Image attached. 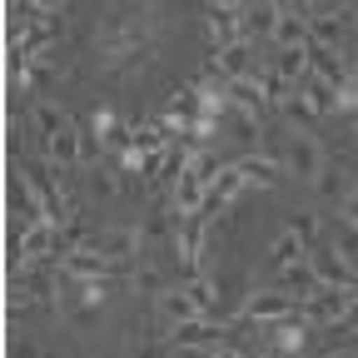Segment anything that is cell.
I'll return each instance as SVG.
<instances>
[{
	"mask_svg": "<svg viewBox=\"0 0 358 358\" xmlns=\"http://www.w3.org/2000/svg\"><path fill=\"white\" fill-rule=\"evenodd\" d=\"M25 6H30L35 15H60V6H65V0H25Z\"/></svg>",
	"mask_w": 358,
	"mask_h": 358,
	"instance_id": "obj_27",
	"label": "cell"
},
{
	"mask_svg": "<svg viewBox=\"0 0 358 358\" xmlns=\"http://www.w3.org/2000/svg\"><path fill=\"white\" fill-rule=\"evenodd\" d=\"M45 159H50L55 169H80V164H85V129H80V124L60 129L55 140L45 145Z\"/></svg>",
	"mask_w": 358,
	"mask_h": 358,
	"instance_id": "obj_11",
	"label": "cell"
},
{
	"mask_svg": "<svg viewBox=\"0 0 358 358\" xmlns=\"http://www.w3.org/2000/svg\"><path fill=\"white\" fill-rule=\"evenodd\" d=\"M279 289L289 294V299H308V294H319V274H313V264L308 259H294V264H284L279 268Z\"/></svg>",
	"mask_w": 358,
	"mask_h": 358,
	"instance_id": "obj_15",
	"label": "cell"
},
{
	"mask_svg": "<svg viewBox=\"0 0 358 358\" xmlns=\"http://www.w3.org/2000/svg\"><path fill=\"white\" fill-rule=\"evenodd\" d=\"M303 324H348L358 303H353V289H334V284H319V294H308L299 303Z\"/></svg>",
	"mask_w": 358,
	"mask_h": 358,
	"instance_id": "obj_2",
	"label": "cell"
},
{
	"mask_svg": "<svg viewBox=\"0 0 358 358\" xmlns=\"http://www.w3.org/2000/svg\"><path fill=\"white\" fill-rule=\"evenodd\" d=\"M204 35H209L214 50H224V45L244 40V20H239V10H219V6H209V10H204Z\"/></svg>",
	"mask_w": 358,
	"mask_h": 358,
	"instance_id": "obj_13",
	"label": "cell"
},
{
	"mask_svg": "<svg viewBox=\"0 0 358 358\" xmlns=\"http://www.w3.org/2000/svg\"><path fill=\"white\" fill-rule=\"evenodd\" d=\"M313 45H324V50H343L353 40V10H329V15H313Z\"/></svg>",
	"mask_w": 358,
	"mask_h": 358,
	"instance_id": "obj_9",
	"label": "cell"
},
{
	"mask_svg": "<svg viewBox=\"0 0 358 358\" xmlns=\"http://www.w3.org/2000/svg\"><path fill=\"white\" fill-rule=\"evenodd\" d=\"M284 169H289L294 179H303V185H319V174L329 169V164H324V145L313 140L308 129H294V134H289V150H284Z\"/></svg>",
	"mask_w": 358,
	"mask_h": 358,
	"instance_id": "obj_4",
	"label": "cell"
},
{
	"mask_svg": "<svg viewBox=\"0 0 358 358\" xmlns=\"http://www.w3.org/2000/svg\"><path fill=\"white\" fill-rule=\"evenodd\" d=\"M169 343L174 348H194V353H224V348H229V329L214 324L209 313H199V319H189V324H174Z\"/></svg>",
	"mask_w": 358,
	"mask_h": 358,
	"instance_id": "obj_3",
	"label": "cell"
},
{
	"mask_svg": "<svg viewBox=\"0 0 358 358\" xmlns=\"http://www.w3.org/2000/svg\"><path fill=\"white\" fill-rule=\"evenodd\" d=\"M294 313H299V299H289L279 284L244 299V319H254V324H284V319H294Z\"/></svg>",
	"mask_w": 358,
	"mask_h": 358,
	"instance_id": "obj_6",
	"label": "cell"
},
{
	"mask_svg": "<svg viewBox=\"0 0 358 358\" xmlns=\"http://www.w3.org/2000/svg\"><path fill=\"white\" fill-rule=\"evenodd\" d=\"M239 20H244V40H274V30H279V20H284V10L274 6V0H244Z\"/></svg>",
	"mask_w": 358,
	"mask_h": 358,
	"instance_id": "obj_8",
	"label": "cell"
},
{
	"mask_svg": "<svg viewBox=\"0 0 358 358\" xmlns=\"http://www.w3.org/2000/svg\"><path fill=\"white\" fill-rule=\"evenodd\" d=\"M134 244H140V239H134L129 229H110V234H100V254H110V259H124L129 264V254H134Z\"/></svg>",
	"mask_w": 358,
	"mask_h": 358,
	"instance_id": "obj_19",
	"label": "cell"
},
{
	"mask_svg": "<svg viewBox=\"0 0 358 358\" xmlns=\"http://www.w3.org/2000/svg\"><path fill=\"white\" fill-rule=\"evenodd\" d=\"M155 308H159V324H189V319H199V303L189 299V289L179 284V289H164L159 299H155Z\"/></svg>",
	"mask_w": 358,
	"mask_h": 358,
	"instance_id": "obj_14",
	"label": "cell"
},
{
	"mask_svg": "<svg viewBox=\"0 0 358 358\" xmlns=\"http://www.w3.org/2000/svg\"><path fill=\"white\" fill-rule=\"evenodd\" d=\"M50 80H55V75H50V65H30V85H40V90H45Z\"/></svg>",
	"mask_w": 358,
	"mask_h": 358,
	"instance_id": "obj_28",
	"label": "cell"
},
{
	"mask_svg": "<svg viewBox=\"0 0 358 358\" xmlns=\"http://www.w3.org/2000/svg\"><path fill=\"white\" fill-rule=\"evenodd\" d=\"M313 189H319L324 199H334V204H343V199H348V189H343V169H338V164H329V169L319 174V185H313Z\"/></svg>",
	"mask_w": 358,
	"mask_h": 358,
	"instance_id": "obj_21",
	"label": "cell"
},
{
	"mask_svg": "<svg viewBox=\"0 0 358 358\" xmlns=\"http://www.w3.org/2000/svg\"><path fill=\"white\" fill-rule=\"evenodd\" d=\"M279 110H284V115H289V120H294L299 129H308V124H313V115H319V110H313V105H308L303 95H294V100H284Z\"/></svg>",
	"mask_w": 358,
	"mask_h": 358,
	"instance_id": "obj_22",
	"label": "cell"
},
{
	"mask_svg": "<svg viewBox=\"0 0 358 358\" xmlns=\"http://www.w3.org/2000/svg\"><path fill=\"white\" fill-rule=\"evenodd\" d=\"M6 358H35V348H30V338H20V334H10V353Z\"/></svg>",
	"mask_w": 358,
	"mask_h": 358,
	"instance_id": "obj_26",
	"label": "cell"
},
{
	"mask_svg": "<svg viewBox=\"0 0 358 358\" xmlns=\"http://www.w3.org/2000/svg\"><path fill=\"white\" fill-rule=\"evenodd\" d=\"M209 6H219V10H244V0H209Z\"/></svg>",
	"mask_w": 358,
	"mask_h": 358,
	"instance_id": "obj_30",
	"label": "cell"
},
{
	"mask_svg": "<svg viewBox=\"0 0 358 358\" xmlns=\"http://www.w3.org/2000/svg\"><path fill=\"white\" fill-rule=\"evenodd\" d=\"M353 358H358V343H353Z\"/></svg>",
	"mask_w": 358,
	"mask_h": 358,
	"instance_id": "obj_31",
	"label": "cell"
},
{
	"mask_svg": "<svg viewBox=\"0 0 358 358\" xmlns=\"http://www.w3.org/2000/svg\"><path fill=\"white\" fill-rule=\"evenodd\" d=\"M244 185H249V179H244V169H239V164H224V169L209 179V194H204V209H199V214H204V219L224 214V209L234 204V194H239Z\"/></svg>",
	"mask_w": 358,
	"mask_h": 358,
	"instance_id": "obj_7",
	"label": "cell"
},
{
	"mask_svg": "<svg viewBox=\"0 0 358 358\" xmlns=\"http://www.w3.org/2000/svg\"><path fill=\"white\" fill-rule=\"evenodd\" d=\"M268 259H274V268H284V264H294V259H308V244H303L294 229H284V234L274 239V249H268Z\"/></svg>",
	"mask_w": 358,
	"mask_h": 358,
	"instance_id": "obj_18",
	"label": "cell"
},
{
	"mask_svg": "<svg viewBox=\"0 0 358 358\" xmlns=\"http://www.w3.org/2000/svg\"><path fill=\"white\" fill-rule=\"evenodd\" d=\"M214 65L224 80H249L259 65H254V40H234V45H224V50H214Z\"/></svg>",
	"mask_w": 358,
	"mask_h": 358,
	"instance_id": "obj_12",
	"label": "cell"
},
{
	"mask_svg": "<svg viewBox=\"0 0 358 358\" xmlns=\"http://www.w3.org/2000/svg\"><path fill=\"white\" fill-rule=\"evenodd\" d=\"M343 219H348V224H358V189L343 199Z\"/></svg>",
	"mask_w": 358,
	"mask_h": 358,
	"instance_id": "obj_29",
	"label": "cell"
},
{
	"mask_svg": "<svg viewBox=\"0 0 358 358\" xmlns=\"http://www.w3.org/2000/svg\"><path fill=\"white\" fill-rule=\"evenodd\" d=\"M299 95H303L313 110H319V115H334V110H343V85H329V80H319L313 70H308V80L299 85Z\"/></svg>",
	"mask_w": 358,
	"mask_h": 358,
	"instance_id": "obj_16",
	"label": "cell"
},
{
	"mask_svg": "<svg viewBox=\"0 0 358 358\" xmlns=\"http://www.w3.org/2000/svg\"><path fill=\"white\" fill-rule=\"evenodd\" d=\"M329 10H353V0H313V15H329Z\"/></svg>",
	"mask_w": 358,
	"mask_h": 358,
	"instance_id": "obj_25",
	"label": "cell"
},
{
	"mask_svg": "<svg viewBox=\"0 0 358 358\" xmlns=\"http://www.w3.org/2000/svg\"><path fill=\"white\" fill-rule=\"evenodd\" d=\"M134 289L150 294V299H159V294H164V279L155 274V268H140V274H134Z\"/></svg>",
	"mask_w": 358,
	"mask_h": 358,
	"instance_id": "obj_24",
	"label": "cell"
},
{
	"mask_svg": "<svg viewBox=\"0 0 358 358\" xmlns=\"http://www.w3.org/2000/svg\"><path fill=\"white\" fill-rule=\"evenodd\" d=\"M234 164L244 169L249 185H274V179H279V159H268V155H259V150H249V155L234 159Z\"/></svg>",
	"mask_w": 358,
	"mask_h": 358,
	"instance_id": "obj_17",
	"label": "cell"
},
{
	"mask_svg": "<svg viewBox=\"0 0 358 358\" xmlns=\"http://www.w3.org/2000/svg\"><path fill=\"white\" fill-rule=\"evenodd\" d=\"M185 289H189V299L199 303V313H209V308H214V284H209V279H189Z\"/></svg>",
	"mask_w": 358,
	"mask_h": 358,
	"instance_id": "obj_23",
	"label": "cell"
},
{
	"mask_svg": "<svg viewBox=\"0 0 358 358\" xmlns=\"http://www.w3.org/2000/svg\"><path fill=\"white\" fill-rule=\"evenodd\" d=\"M60 129H70V120H65V110L55 100H35L30 105V140L40 145V155H45V145H50Z\"/></svg>",
	"mask_w": 358,
	"mask_h": 358,
	"instance_id": "obj_10",
	"label": "cell"
},
{
	"mask_svg": "<svg viewBox=\"0 0 358 358\" xmlns=\"http://www.w3.org/2000/svg\"><path fill=\"white\" fill-rule=\"evenodd\" d=\"M308 264H313V274H319V284H334V289H358V268L338 254L334 239H319L308 249Z\"/></svg>",
	"mask_w": 358,
	"mask_h": 358,
	"instance_id": "obj_5",
	"label": "cell"
},
{
	"mask_svg": "<svg viewBox=\"0 0 358 358\" xmlns=\"http://www.w3.org/2000/svg\"><path fill=\"white\" fill-rule=\"evenodd\" d=\"M224 164L214 159V155H194L189 164H185V174L174 179V189H169V209L174 214H199L204 209V194H209V179L219 174Z\"/></svg>",
	"mask_w": 358,
	"mask_h": 358,
	"instance_id": "obj_1",
	"label": "cell"
},
{
	"mask_svg": "<svg viewBox=\"0 0 358 358\" xmlns=\"http://www.w3.org/2000/svg\"><path fill=\"white\" fill-rule=\"evenodd\" d=\"M319 219H324V214H313V209H294V219H289V229H294V234H299V239H303V244L313 249V244L324 239V234H319Z\"/></svg>",
	"mask_w": 358,
	"mask_h": 358,
	"instance_id": "obj_20",
	"label": "cell"
}]
</instances>
